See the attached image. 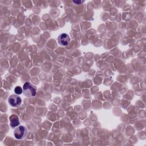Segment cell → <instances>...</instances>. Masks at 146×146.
I'll list each match as a JSON object with an SVG mask.
<instances>
[{
    "label": "cell",
    "mask_w": 146,
    "mask_h": 146,
    "mask_svg": "<svg viewBox=\"0 0 146 146\" xmlns=\"http://www.w3.org/2000/svg\"><path fill=\"white\" fill-rule=\"evenodd\" d=\"M36 88L29 82H25L23 86V93L28 98L34 97L36 94Z\"/></svg>",
    "instance_id": "cell-1"
},
{
    "label": "cell",
    "mask_w": 146,
    "mask_h": 146,
    "mask_svg": "<svg viewBox=\"0 0 146 146\" xmlns=\"http://www.w3.org/2000/svg\"><path fill=\"white\" fill-rule=\"evenodd\" d=\"M26 134V129L24 126H19L16 128L14 131V135L16 139H21L23 138Z\"/></svg>",
    "instance_id": "cell-2"
},
{
    "label": "cell",
    "mask_w": 146,
    "mask_h": 146,
    "mask_svg": "<svg viewBox=\"0 0 146 146\" xmlns=\"http://www.w3.org/2000/svg\"><path fill=\"white\" fill-rule=\"evenodd\" d=\"M8 102L13 107H18L21 104L22 100L19 96L11 95L8 98Z\"/></svg>",
    "instance_id": "cell-3"
},
{
    "label": "cell",
    "mask_w": 146,
    "mask_h": 146,
    "mask_svg": "<svg viewBox=\"0 0 146 146\" xmlns=\"http://www.w3.org/2000/svg\"><path fill=\"white\" fill-rule=\"evenodd\" d=\"M70 41V36L66 33H63L58 36L59 43L62 46H67Z\"/></svg>",
    "instance_id": "cell-4"
},
{
    "label": "cell",
    "mask_w": 146,
    "mask_h": 146,
    "mask_svg": "<svg viewBox=\"0 0 146 146\" xmlns=\"http://www.w3.org/2000/svg\"><path fill=\"white\" fill-rule=\"evenodd\" d=\"M10 125L13 128H15L19 124V120L18 117L15 115H12L10 117Z\"/></svg>",
    "instance_id": "cell-5"
},
{
    "label": "cell",
    "mask_w": 146,
    "mask_h": 146,
    "mask_svg": "<svg viewBox=\"0 0 146 146\" xmlns=\"http://www.w3.org/2000/svg\"><path fill=\"white\" fill-rule=\"evenodd\" d=\"M14 92H15V93L16 94H17V95H20V94H21L23 92V90H22V88L21 87L17 86V87H16L15 88V89H14Z\"/></svg>",
    "instance_id": "cell-6"
},
{
    "label": "cell",
    "mask_w": 146,
    "mask_h": 146,
    "mask_svg": "<svg viewBox=\"0 0 146 146\" xmlns=\"http://www.w3.org/2000/svg\"><path fill=\"white\" fill-rule=\"evenodd\" d=\"M74 3H76V4H80L81 3H82L83 2L82 1H77V2H76V1H72Z\"/></svg>",
    "instance_id": "cell-7"
}]
</instances>
